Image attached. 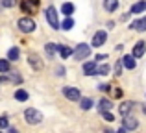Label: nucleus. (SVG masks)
Segmentation results:
<instances>
[{
    "mask_svg": "<svg viewBox=\"0 0 146 133\" xmlns=\"http://www.w3.org/2000/svg\"><path fill=\"white\" fill-rule=\"evenodd\" d=\"M111 107H113V104H111L107 98H104V100L98 102V111H100V113H102V111H109Z\"/></svg>",
    "mask_w": 146,
    "mask_h": 133,
    "instance_id": "15",
    "label": "nucleus"
},
{
    "mask_svg": "<svg viewBox=\"0 0 146 133\" xmlns=\"http://www.w3.org/2000/svg\"><path fill=\"white\" fill-rule=\"evenodd\" d=\"M122 67H124V65H122V59H120V61H117V65H115V76H120L122 74Z\"/></svg>",
    "mask_w": 146,
    "mask_h": 133,
    "instance_id": "27",
    "label": "nucleus"
},
{
    "mask_svg": "<svg viewBox=\"0 0 146 133\" xmlns=\"http://www.w3.org/2000/svg\"><path fill=\"white\" fill-rule=\"evenodd\" d=\"M56 72H57V76H65V68H63V67H57Z\"/></svg>",
    "mask_w": 146,
    "mask_h": 133,
    "instance_id": "33",
    "label": "nucleus"
},
{
    "mask_svg": "<svg viewBox=\"0 0 146 133\" xmlns=\"http://www.w3.org/2000/svg\"><path fill=\"white\" fill-rule=\"evenodd\" d=\"M122 65L126 68H129V70H133V68H135V58H133V56H124V58H122Z\"/></svg>",
    "mask_w": 146,
    "mask_h": 133,
    "instance_id": "13",
    "label": "nucleus"
},
{
    "mask_svg": "<svg viewBox=\"0 0 146 133\" xmlns=\"http://www.w3.org/2000/svg\"><path fill=\"white\" fill-rule=\"evenodd\" d=\"M89 54H91V44H85V43H82V44H78L76 46V50H74V59H78V61H82V59H85V58H89Z\"/></svg>",
    "mask_w": 146,
    "mask_h": 133,
    "instance_id": "3",
    "label": "nucleus"
},
{
    "mask_svg": "<svg viewBox=\"0 0 146 133\" xmlns=\"http://www.w3.org/2000/svg\"><path fill=\"white\" fill-rule=\"evenodd\" d=\"M106 41H107V33L104 32V30H100V32L94 33V37H93V43H91V46H96L100 48L102 44H106Z\"/></svg>",
    "mask_w": 146,
    "mask_h": 133,
    "instance_id": "6",
    "label": "nucleus"
},
{
    "mask_svg": "<svg viewBox=\"0 0 146 133\" xmlns=\"http://www.w3.org/2000/svg\"><path fill=\"white\" fill-rule=\"evenodd\" d=\"M98 89L102 91V93H107V91H109V85H107V83H104V85H98Z\"/></svg>",
    "mask_w": 146,
    "mask_h": 133,
    "instance_id": "31",
    "label": "nucleus"
},
{
    "mask_svg": "<svg viewBox=\"0 0 146 133\" xmlns=\"http://www.w3.org/2000/svg\"><path fill=\"white\" fill-rule=\"evenodd\" d=\"M24 118H26V122L28 124H39L41 120H43V113L41 111H37V109H26L24 111Z\"/></svg>",
    "mask_w": 146,
    "mask_h": 133,
    "instance_id": "1",
    "label": "nucleus"
},
{
    "mask_svg": "<svg viewBox=\"0 0 146 133\" xmlns=\"http://www.w3.org/2000/svg\"><path fill=\"white\" fill-rule=\"evenodd\" d=\"M61 11H63L67 17H70L72 13H74V4H70V2H65L63 6H61Z\"/></svg>",
    "mask_w": 146,
    "mask_h": 133,
    "instance_id": "19",
    "label": "nucleus"
},
{
    "mask_svg": "<svg viewBox=\"0 0 146 133\" xmlns=\"http://www.w3.org/2000/svg\"><path fill=\"white\" fill-rule=\"evenodd\" d=\"M117 133H128V130H126V128H120V130H118Z\"/></svg>",
    "mask_w": 146,
    "mask_h": 133,
    "instance_id": "35",
    "label": "nucleus"
},
{
    "mask_svg": "<svg viewBox=\"0 0 146 133\" xmlns=\"http://www.w3.org/2000/svg\"><path fill=\"white\" fill-rule=\"evenodd\" d=\"M144 52H146V43H144V41H139V43L133 46V54L131 56H133V58H143Z\"/></svg>",
    "mask_w": 146,
    "mask_h": 133,
    "instance_id": "9",
    "label": "nucleus"
},
{
    "mask_svg": "<svg viewBox=\"0 0 146 133\" xmlns=\"http://www.w3.org/2000/svg\"><path fill=\"white\" fill-rule=\"evenodd\" d=\"M9 133H19V131L15 130V128H11V130H9Z\"/></svg>",
    "mask_w": 146,
    "mask_h": 133,
    "instance_id": "36",
    "label": "nucleus"
},
{
    "mask_svg": "<svg viewBox=\"0 0 146 133\" xmlns=\"http://www.w3.org/2000/svg\"><path fill=\"white\" fill-rule=\"evenodd\" d=\"M129 30H135V32H146V17L139 19V21H135V22H131V24H129Z\"/></svg>",
    "mask_w": 146,
    "mask_h": 133,
    "instance_id": "11",
    "label": "nucleus"
},
{
    "mask_svg": "<svg viewBox=\"0 0 146 133\" xmlns=\"http://www.w3.org/2000/svg\"><path fill=\"white\" fill-rule=\"evenodd\" d=\"M80 105H82V109L87 111V109L93 107V100H91V98H82V104H80Z\"/></svg>",
    "mask_w": 146,
    "mask_h": 133,
    "instance_id": "25",
    "label": "nucleus"
},
{
    "mask_svg": "<svg viewBox=\"0 0 146 133\" xmlns=\"http://www.w3.org/2000/svg\"><path fill=\"white\" fill-rule=\"evenodd\" d=\"M19 54H21V52H19L17 46L9 48V52H7V59H9V61H17V59H19Z\"/></svg>",
    "mask_w": 146,
    "mask_h": 133,
    "instance_id": "22",
    "label": "nucleus"
},
{
    "mask_svg": "<svg viewBox=\"0 0 146 133\" xmlns=\"http://www.w3.org/2000/svg\"><path fill=\"white\" fill-rule=\"evenodd\" d=\"M106 58H107V56H104V54H98V56H96V59H98V61H100V59H106Z\"/></svg>",
    "mask_w": 146,
    "mask_h": 133,
    "instance_id": "34",
    "label": "nucleus"
},
{
    "mask_svg": "<svg viewBox=\"0 0 146 133\" xmlns=\"http://www.w3.org/2000/svg\"><path fill=\"white\" fill-rule=\"evenodd\" d=\"M28 63L35 68V70H43V61L39 59V56H37V54H30L28 56Z\"/></svg>",
    "mask_w": 146,
    "mask_h": 133,
    "instance_id": "8",
    "label": "nucleus"
},
{
    "mask_svg": "<svg viewBox=\"0 0 146 133\" xmlns=\"http://www.w3.org/2000/svg\"><path fill=\"white\" fill-rule=\"evenodd\" d=\"M15 4H17L15 0H2V6H6V7H13Z\"/></svg>",
    "mask_w": 146,
    "mask_h": 133,
    "instance_id": "30",
    "label": "nucleus"
},
{
    "mask_svg": "<svg viewBox=\"0 0 146 133\" xmlns=\"http://www.w3.org/2000/svg\"><path fill=\"white\" fill-rule=\"evenodd\" d=\"M102 116H104V120H107V122H113L115 120V116L111 115L109 111H102Z\"/></svg>",
    "mask_w": 146,
    "mask_h": 133,
    "instance_id": "28",
    "label": "nucleus"
},
{
    "mask_svg": "<svg viewBox=\"0 0 146 133\" xmlns=\"http://www.w3.org/2000/svg\"><path fill=\"white\" fill-rule=\"evenodd\" d=\"M9 70V59H0V72H7Z\"/></svg>",
    "mask_w": 146,
    "mask_h": 133,
    "instance_id": "26",
    "label": "nucleus"
},
{
    "mask_svg": "<svg viewBox=\"0 0 146 133\" xmlns=\"http://www.w3.org/2000/svg\"><path fill=\"white\" fill-rule=\"evenodd\" d=\"M39 4H41V0H22L21 2V9L24 11L26 15H32L33 11L39 7Z\"/></svg>",
    "mask_w": 146,
    "mask_h": 133,
    "instance_id": "5",
    "label": "nucleus"
},
{
    "mask_svg": "<svg viewBox=\"0 0 146 133\" xmlns=\"http://www.w3.org/2000/svg\"><path fill=\"white\" fill-rule=\"evenodd\" d=\"M104 7H106L109 13H113V11L118 7V0H104Z\"/></svg>",
    "mask_w": 146,
    "mask_h": 133,
    "instance_id": "14",
    "label": "nucleus"
},
{
    "mask_svg": "<svg viewBox=\"0 0 146 133\" xmlns=\"http://www.w3.org/2000/svg\"><path fill=\"white\" fill-rule=\"evenodd\" d=\"M104 133H117V131H113V130H106Z\"/></svg>",
    "mask_w": 146,
    "mask_h": 133,
    "instance_id": "37",
    "label": "nucleus"
},
{
    "mask_svg": "<svg viewBox=\"0 0 146 133\" xmlns=\"http://www.w3.org/2000/svg\"><path fill=\"white\" fill-rule=\"evenodd\" d=\"M63 94H65V98H68V100H72V102L82 100V96H80V91L76 89V87H63Z\"/></svg>",
    "mask_w": 146,
    "mask_h": 133,
    "instance_id": "7",
    "label": "nucleus"
},
{
    "mask_svg": "<svg viewBox=\"0 0 146 133\" xmlns=\"http://www.w3.org/2000/svg\"><path fill=\"white\" fill-rule=\"evenodd\" d=\"M131 13H143V11H146V2L143 0V2H137V4H133L131 6Z\"/></svg>",
    "mask_w": 146,
    "mask_h": 133,
    "instance_id": "17",
    "label": "nucleus"
},
{
    "mask_svg": "<svg viewBox=\"0 0 146 133\" xmlns=\"http://www.w3.org/2000/svg\"><path fill=\"white\" fill-rule=\"evenodd\" d=\"M113 94H115V98H120V96H122V91L117 87V89H113Z\"/></svg>",
    "mask_w": 146,
    "mask_h": 133,
    "instance_id": "32",
    "label": "nucleus"
},
{
    "mask_svg": "<svg viewBox=\"0 0 146 133\" xmlns=\"http://www.w3.org/2000/svg\"><path fill=\"white\" fill-rule=\"evenodd\" d=\"M72 54H74V50H72V48H68V46H63V44H59V56H61L63 59L70 58Z\"/></svg>",
    "mask_w": 146,
    "mask_h": 133,
    "instance_id": "16",
    "label": "nucleus"
},
{
    "mask_svg": "<svg viewBox=\"0 0 146 133\" xmlns=\"http://www.w3.org/2000/svg\"><path fill=\"white\" fill-rule=\"evenodd\" d=\"M9 126V122H7L6 116H0V130H6V128Z\"/></svg>",
    "mask_w": 146,
    "mask_h": 133,
    "instance_id": "29",
    "label": "nucleus"
},
{
    "mask_svg": "<svg viewBox=\"0 0 146 133\" xmlns=\"http://www.w3.org/2000/svg\"><path fill=\"white\" fill-rule=\"evenodd\" d=\"M44 50H46V54H48V58H52L56 52H59V44H54V43H48L46 46H44Z\"/></svg>",
    "mask_w": 146,
    "mask_h": 133,
    "instance_id": "18",
    "label": "nucleus"
},
{
    "mask_svg": "<svg viewBox=\"0 0 146 133\" xmlns=\"http://www.w3.org/2000/svg\"><path fill=\"white\" fill-rule=\"evenodd\" d=\"M137 126H139V124H137V118H133V116H129V115L124 116V128L126 130H135Z\"/></svg>",
    "mask_w": 146,
    "mask_h": 133,
    "instance_id": "12",
    "label": "nucleus"
},
{
    "mask_svg": "<svg viewBox=\"0 0 146 133\" xmlns=\"http://www.w3.org/2000/svg\"><path fill=\"white\" fill-rule=\"evenodd\" d=\"M15 100H19V102H26V100H28V93H26L24 89L15 91Z\"/></svg>",
    "mask_w": 146,
    "mask_h": 133,
    "instance_id": "21",
    "label": "nucleus"
},
{
    "mask_svg": "<svg viewBox=\"0 0 146 133\" xmlns=\"http://www.w3.org/2000/svg\"><path fill=\"white\" fill-rule=\"evenodd\" d=\"M44 15H46L48 24L52 26L54 30L59 28V19H57V11H56V7H54V6H48V7H46V11H44Z\"/></svg>",
    "mask_w": 146,
    "mask_h": 133,
    "instance_id": "2",
    "label": "nucleus"
},
{
    "mask_svg": "<svg viewBox=\"0 0 146 133\" xmlns=\"http://www.w3.org/2000/svg\"><path fill=\"white\" fill-rule=\"evenodd\" d=\"M19 30L24 33H32L33 30H35V21L30 17H22L21 21H19Z\"/></svg>",
    "mask_w": 146,
    "mask_h": 133,
    "instance_id": "4",
    "label": "nucleus"
},
{
    "mask_svg": "<svg viewBox=\"0 0 146 133\" xmlns=\"http://www.w3.org/2000/svg\"><path fill=\"white\" fill-rule=\"evenodd\" d=\"M131 107H133V104L131 102H124V104H120V107H118V111H120V115H128L129 111H131Z\"/></svg>",
    "mask_w": 146,
    "mask_h": 133,
    "instance_id": "20",
    "label": "nucleus"
},
{
    "mask_svg": "<svg viewBox=\"0 0 146 133\" xmlns=\"http://www.w3.org/2000/svg\"><path fill=\"white\" fill-rule=\"evenodd\" d=\"M96 68H98V65L94 61H87L85 65H83V74L85 76H94L96 74Z\"/></svg>",
    "mask_w": 146,
    "mask_h": 133,
    "instance_id": "10",
    "label": "nucleus"
},
{
    "mask_svg": "<svg viewBox=\"0 0 146 133\" xmlns=\"http://www.w3.org/2000/svg\"><path fill=\"white\" fill-rule=\"evenodd\" d=\"M61 28H63V30H72V28H74V21H72V17L65 19L63 24H61Z\"/></svg>",
    "mask_w": 146,
    "mask_h": 133,
    "instance_id": "23",
    "label": "nucleus"
},
{
    "mask_svg": "<svg viewBox=\"0 0 146 133\" xmlns=\"http://www.w3.org/2000/svg\"><path fill=\"white\" fill-rule=\"evenodd\" d=\"M109 70H111L109 65H100V67L96 68V74H100V76H107V74H109Z\"/></svg>",
    "mask_w": 146,
    "mask_h": 133,
    "instance_id": "24",
    "label": "nucleus"
}]
</instances>
